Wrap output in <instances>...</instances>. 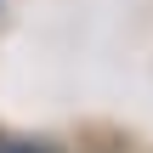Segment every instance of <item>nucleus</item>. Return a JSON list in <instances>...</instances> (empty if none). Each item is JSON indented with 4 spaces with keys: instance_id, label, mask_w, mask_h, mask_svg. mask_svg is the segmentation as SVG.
<instances>
[{
    "instance_id": "nucleus-1",
    "label": "nucleus",
    "mask_w": 153,
    "mask_h": 153,
    "mask_svg": "<svg viewBox=\"0 0 153 153\" xmlns=\"http://www.w3.org/2000/svg\"><path fill=\"white\" fill-rule=\"evenodd\" d=\"M0 153H51L45 142H23V136H0Z\"/></svg>"
}]
</instances>
